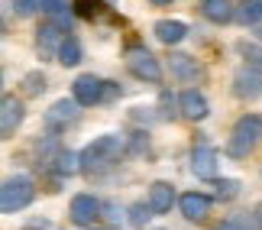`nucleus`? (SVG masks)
Instances as JSON below:
<instances>
[{"mask_svg":"<svg viewBox=\"0 0 262 230\" xmlns=\"http://www.w3.org/2000/svg\"><path fill=\"white\" fill-rule=\"evenodd\" d=\"M120 156H123V136H120V133L94 136L84 146V153H81V172L100 175V172H107L110 165H117Z\"/></svg>","mask_w":262,"mask_h":230,"instance_id":"f257e3e1","label":"nucleus"},{"mask_svg":"<svg viewBox=\"0 0 262 230\" xmlns=\"http://www.w3.org/2000/svg\"><path fill=\"white\" fill-rule=\"evenodd\" d=\"M262 143V114H243L230 130L227 139V156L230 159H246Z\"/></svg>","mask_w":262,"mask_h":230,"instance_id":"f03ea898","label":"nucleus"},{"mask_svg":"<svg viewBox=\"0 0 262 230\" xmlns=\"http://www.w3.org/2000/svg\"><path fill=\"white\" fill-rule=\"evenodd\" d=\"M33 198H36L33 178L29 175H10V178H4V188H0V211L16 214V211L33 204Z\"/></svg>","mask_w":262,"mask_h":230,"instance_id":"7ed1b4c3","label":"nucleus"},{"mask_svg":"<svg viewBox=\"0 0 262 230\" xmlns=\"http://www.w3.org/2000/svg\"><path fill=\"white\" fill-rule=\"evenodd\" d=\"M126 72L133 78H139V81H149V85L162 81V65H159V58L149 52L146 46L126 49Z\"/></svg>","mask_w":262,"mask_h":230,"instance_id":"20e7f679","label":"nucleus"},{"mask_svg":"<svg viewBox=\"0 0 262 230\" xmlns=\"http://www.w3.org/2000/svg\"><path fill=\"white\" fill-rule=\"evenodd\" d=\"M114 91H117V88L110 81H104V78H97V75H78L75 85H72V97L81 107H94L100 101H107Z\"/></svg>","mask_w":262,"mask_h":230,"instance_id":"39448f33","label":"nucleus"},{"mask_svg":"<svg viewBox=\"0 0 262 230\" xmlns=\"http://www.w3.org/2000/svg\"><path fill=\"white\" fill-rule=\"evenodd\" d=\"M104 214V201L94 195H75L72 198V204H68V217H72V224L78 227H94V221Z\"/></svg>","mask_w":262,"mask_h":230,"instance_id":"423d86ee","label":"nucleus"},{"mask_svg":"<svg viewBox=\"0 0 262 230\" xmlns=\"http://www.w3.org/2000/svg\"><path fill=\"white\" fill-rule=\"evenodd\" d=\"M23 101L13 94H4V101H0V136L10 139V136H16V130L23 127Z\"/></svg>","mask_w":262,"mask_h":230,"instance_id":"0eeeda50","label":"nucleus"},{"mask_svg":"<svg viewBox=\"0 0 262 230\" xmlns=\"http://www.w3.org/2000/svg\"><path fill=\"white\" fill-rule=\"evenodd\" d=\"M78 107H81V104H78L75 97H72V101H68V97L55 101V104L46 111V127L55 130V133H58V130H68L72 123H78V117H81V111H78Z\"/></svg>","mask_w":262,"mask_h":230,"instance_id":"6e6552de","label":"nucleus"},{"mask_svg":"<svg viewBox=\"0 0 262 230\" xmlns=\"http://www.w3.org/2000/svg\"><path fill=\"white\" fill-rule=\"evenodd\" d=\"M62 43H65V33H62V26H58L55 19H49V23H42L36 29V52H39V58H58Z\"/></svg>","mask_w":262,"mask_h":230,"instance_id":"1a4fd4ad","label":"nucleus"},{"mask_svg":"<svg viewBox=\"0 0 262 230\" xmlns=\"http://www.w3.org/2000/svg\"><path fill=\"white\" fill-rule=\"evenodd\" d=\"M233 94L243 97V101H256L262 97V68L256 65H246L233 75Z\"/></svg>","mask_w":262,"mask_h":230,"instance_id":"9d476101","label":"nucleus"},{"mask_svg":"<svg viewBox=\"0 0 262 230\" xmlns=\"http://www.w3.org/2000/svg\"><path fill=\"white\" fill-rule=\"evenodd\" d=\"M217 165H220V153L214 146H194V149H191V172H194L198 178L214 182V178H217Z\"/></svg>","mask_w":262,"mask_h":230,"instance_id":"9b49d317","label":"nucleus"},{"mask_svg":"<svg viewBox=\"0 0 262 230\" xmlns=\"http://www.w3.org/2000/svg\"><path fill=\"white\" fill-rule=\"evenodd\" d=\"M178 107H181V117H188V120H207L210 117V104H207V97L198 91V88H188V91H181L178 97Z\"/></svg>","mask_w":262,"mask_h":230,"instance_id":"f8f14e48","label":"nucleus"},{"mask_svg":"<svg viewBox=\"0 0 262 230\" xmlns=\"http://www.w3.org/2000/svg\"><path fill=\"white\" fill-rule=\"evenodd\" d=\"M210 198L207 195H201V192H185L178 198V207H181V214L188 217V221H207V214H210Z\"/></svg>","mask_w":262,"mask_h":230,"instance_id":"ddd939ff","label":"nucleus"},{"mask_svg":"<svg viewBox=\"0 0 262 230\" xmlns=\"http://www.w3.org/2000/svg\"><path fill=\"white\" fill-rule=\"evenodd\" d=\"M152 33H156V39L162 46H178L181 39L188 36V26L181 23V19H159V23L152 26Z\"/></svg>","mask_w":262,"mask_h":230,"instance_id":"4468645a","label":"nucleus"},{"mask_svg":"<svg viewBox=\"0 0 262 230\" xmlns=\"http://www.w3.org/2000/svg\"><path fill=\"white\" fill-rule=\"evenodd\" d=\"M172 201H175V188L168 182H152L149 185V207L156 214H168L172 211Z\"/></svg>","mask_w":262,"mask_h":230,"instance_id":"2eb2a0df","label":"nucleus"},{"mask_svg":"<svg viewBox=\"0 0 262 230\" xmlns=\"http://www.w3.org/2000/svg\"><path fill=\"white\" fill-rule=\"evenodd\" d=\"M201 13H204L210 23L224 26V23H230V19L236 16V10H233L230 0H201Z\"/></svg>","mask_w":262,"mask_h":230,"instance_id":"dca6fc26","label":"nucleus"},{"mask_svg":"<svg viewBox=\"0 0 262 230\" xmlns=\"http://www.w3.org/2000/svg\"><path fill=\"white\" fill-rule=\"evenodd\" d=\"M172 75L178 78V81H198V75H201V65H198V58H191V55H181V52H175L172 55Z\"/></svg>","mask_w":262,"mask_h":230,"instance_id":"f3484780","label":"nucleus"},{"mask_svg":"<svg viewBox=\"0 0 262 230\" xmlns=\"http://www.w3.org/2000/svg\"><path fill=\"white\" fill-rule=\"evenodd\" d=\"M55 172L58 175H65V178H72L81 172V153H72V149H58L55 153Z\"/></svg>","mask_w":262,"mask_h":230,"instance_id":"a211bd4d","label":"nucleus"},{"mask_svg":"<svg viewBox=\"0 0 262 230\" xmlns=\"http://www.w3.org/2000/svg\"><path fill=\"white\" fill-rule=\"evenodd\" d=\"M81 58H84V49H81V43H78L75 36H65L62 49H58V62H62L65 68H75V65H81Z\"/></svg>","mask_w":262,"mask_h":230,"instance_id":"6ab92c4d","label":"nucleus"},{"mask_svg":"<svg viewBox=\"0 0 262 230\" xmlns=\"http://www.w3.org/2000/svg\"><path fill=\"white\" fill-rule=\"evenodd\" d=\"M152 207H149V201H136V204H129V211H126V221L133 230H143L149 227V221H152Z\"/></svg>","mask_w":262,"mask_h":230,"instance_id":"aec40b11","label":"nucleus"},{"mask_svg":"<svg viewBox=\"0 0 262 230\" xmlns=\"http://www.w3.org/2000/svg\"><path fill=\"white\" fill-rule=\"evenodd\" d=\"M236 19L243 26H259L262 23V0H243L236 10Z\"/></svg>","mask_w":262,"mask_h":230,"instance_id":"412c9836","label":"nucleus"},{"mask_svg":"<svg viewBox=\"0 0 262 230\" xmlns=\"http://www.w3.org/2000/svg\"><path fill=\"white\" fill-rule=\"evenodd\" d=\"M217 230H262L259 224V217H246V214H233V217H227L224 224H220Z\"/></svg>","mask_w":262,"mask_h":230,"instance_id":"4be33fe9","label":"nucleus"},{"mask_svg":"<svg viewBox=\"0 0 262 230\" xmlns=\"http://www.w3.org/2000/svg\"><path fill=\"white\" fill-rule=\"evenodd\" d=\"M72 10H75V16H81V19H94L100 13V4L97 0H75Z\"/></svg>","mask_w":262,"mask_h":230,"instance_id":"5701e85b","label":"nucleus"},{"mask_svg":"<svg viewBox=\"0 0 262 230\" xmlns=\"http://www.w3.org/2000/svg\"><path fill=\"white\" fill-rule=\"evenodd\" d=\"M239 195V182L236 178H224V182H217V198L220 201H233Z\"/></svg>","mask_w":262,"mask_h":230,"instance_id":"b1692460","label":"nucleus"},{"mask_svg":"<svg viewBox=\"0 0 262 230\" xmlns=\"http://www.w3.org/2000/svg\"><path fill=\"white\" fill-rule=\"evenodd\" d=\"M236 49H239V52H243V55H246V62H249V65H256V68H262V49H259V46H249V43H239Z\"/></svg>","mask_w":262,"mask_h":230,"instance_id":"393cba45","label":"nucleus"},{"mask_svg":"<svg viewBox=\"0 0 262 230\" xmlns=\"http://www.w3.org/2000/svg\"><path fill=\"white\" fill-rule=\"evenodd\" d=\"M10 4H13L10 10H13L16 16H29V13H36V10H39V0H10Z\"/></svg>","mask_w":262,"mask_h":230,"instance_id":"a878e982","label":"nucleus"},{"mask_svg":"<svg viewBox=\"0 0 262 230\" xmlns=\"http://www.w3.org/2000/svg\"><path fill=\"white\" fill-rule=\"evenodd\" d=\"M26 91H29V94H39V91H46V75H39V72L26 75Z\"/></svg>","mask_w":262,"mask_h":230,"instance_id":"bb28decb","label":"nucleus"},{"mask_svg":"<svg viewBox=\"0 0 262 230\" xmlns=\"http://www.w3.org/2000/svg\"><path fill=\"white\" fill-rule=\"evenodd\" d=\"M39 10H42V13L58 16L62 10H68V4H65V0H39Z\"/></svg>","mask_w":262,"mask_h":230,"instance_id":"cd10ccee","label":"nucleus"},{"mask_svg":"<svg viewBox=\"0 0 262 230\" xmlns=\"http://www.w3.org/2000/svg\"><path fill=\"white\" fill-rule=\"evenodd\" d=\"M104 217H107L110 224H120L123 211H120V204H117V201H104Z\"/></svg>","mask_w":262,"mask_h":230,"instance_id":"c85d7f7f","label":"nucleus"},{"mask_svg":"<svg viewBox=\"0 0 262 230\" xmlns=\"http://www.w3.org/2000/svg\"><path fill=\"white\" fill-rule=\"evenodd\" d=\"M149 4H152V7H168L172 0H149Z\"/></svg>","mask_w":262,"mask_h":230,"instance_id":"c756f323","label":"nucleus"},{"mask_svg":"<svg viewBox=\"0 0 262 230\" xmlns=\"http://www.w3.org/2000/svg\"><path fill=\"white\" fill-rule=\"evenodd\" d=\"M256 217H259V224H262V204H259V211H256Z\"/></svg>","mask_w":262,"mask_h":230,"instance_id":"7c9ffc66","label":"nucleus"}]
</instances>
